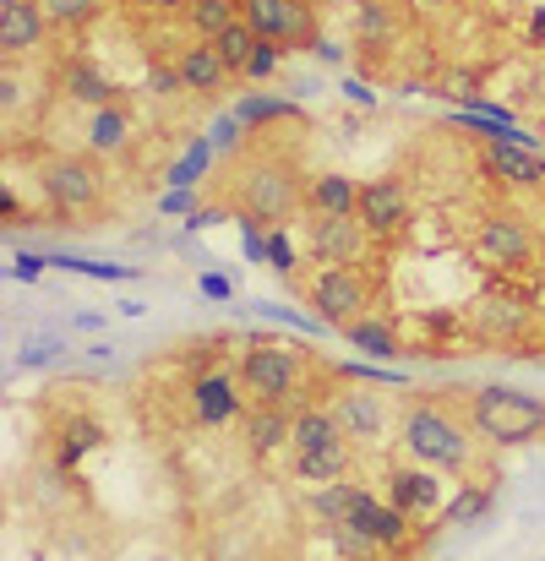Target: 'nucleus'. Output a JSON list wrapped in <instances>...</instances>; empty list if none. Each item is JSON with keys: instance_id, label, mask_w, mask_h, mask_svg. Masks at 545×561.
<instances>
[{"instance_id": "f257e3e1", "label": "nucleus", "mask_w": 545, "mask_h": 561, "mask_svg": "<svg viewBox=\"0 0 545 561\" xmlns=\"http://www.w3.org/2000/svg\"><path fill=\"white\" fill-rule=\"evenodd\" d=\"M475 425H458L436 398H409L398 414V447L409 463H425L436 474H469L475 469Z\"/></svg>"}, {"instance_id": "f03ea898", "label": "nucleus", "mask_w": 545, "mask_h": 561, "mask_svg": "<svg viewBox=\"0 0 545 561\" xmlns=\"http://www.w3.org/2000/svg\"><path fill=\"white\" fill-rule=\"evenodd\" d=\"M464 414H469L475 436L491 442V447H524V442H541L545 436V398L541 392H524V387H508V381L475 387Z\"/></svg>"}, {"instance_id": "7ed1b4c3", "label": "nucleus", "mask_w": 545, "mask_h": 561, "mask_svg": "<svg viewBox=\"0 0 545 561\" xmlns=\"http://www.w3.org/2000/svg\"><path fill=\"white\" fill-rule=\"evenodd\" d=\"M240 207L257 213L262 224H289L295 213H306V175L284 153L251 159L240 170Z\"/></svg>"}, {"instance_id": "20e7f679", "label": "nucleus", "mask_w": 545, "mask_h": 561, "mask_svg": "<svg viewBox=\"0 0 545 561\" xmlns=\"http://www.w3.org/2000/svg\"><path fill=\"white\" fill-rule=\"evenodd\" d=\"M240 387L251 403L295 409L306 392V350L300 344H251L240 360Z\"/></svg>"}, {"instance_id": "39448f33", "label": "nucleus", "mask_w": 545, "mask_h": 561, "mask_svg": "<svg viewBox=\"0 0 545 561\" xmlns=\"http://www.w3.org/2000/svg\"><path fill=\"white\" fill-rule=\"evenodd\" d=\"M38 191L55 218H82L104 207V170L93 164V153H49L38 164Z\"/></svg>"}, {"instance_id": "423d86ee", "label": "nucleus", "mask_w": 545, "mask_h": 561, "mask_svg": "<svg viewBox=\"0 0 545 561\" xmlns=\"http://www.w3.org/2000/svg\"><path fill=\"white\" fill-rule=\"evenodd\" d=\"M306 306L328 333H344L350 322H361L371 311V278L361 267H317L306 284Z\"/></svg>"}, {"instance_id": "0eeeda50", "label": "nucleus", "mask_w": 545, "mask_h": 561, "mask_svg": "<svg viewBox=\"0 0 545 561\" xmlns=\"http://www.w3.org/2000/svg\"><path fill=\"white\" fill-rule=\"evenodd\" d=\"M333 414H339V425L355 447H382L387 436H398L404 403H393V392H382L371 381H350V387L333 392Z\"/></svg>"}, {"instance_id": "6e6552de", "label": "nucleus", "mask_w": 545, "mask_h": 561, "mask_svg": "<svg viewBox=\"0 0 545 561\" xmlns=\"http://www.w3.org/2000/svg\"><path fill=\"white\" fill-rule=\"evenodd\" d=\"M475 262L491 267V273H513V267H530L535 262V229L519 218V213H486L475 224V240H469Z\"/></svg>"}, {"instance_id": "1a4fd4ad", "label": "nucleus", "mask_w": 545, "mask_h": 561, "mask_svg": "<svg viewBox=\"0 0 545 561\" xmlns=\"http://www.w3.org/2000/svg\"><path fill=\"white\" fill-rule=\"evenodd\" d=\"M333 529H339V524H333ZM344 529H355L376 557H404L409 540H415V518H404L387 496H371L365 485H355V502H350Z\"/></svg>"}, {"instance_id": "9d476101", "label": "nucleus", "mask_w": 545, "mask_h": 561, "mask_svg": "<svg viewBox=\"0 0 545 561\" xmlns=\"http://www.w3.org/2000/svg\"><path fill=\"white\" fill-rule=\"evenodd\" d=\"M246 22L257 27V38L284 44V49L317 44V16L306 0H246Z\"/></svg>"}, {"instance_id": "9b49d317", "label": "nucleus", "mask_w": 545, "mask_h": 561, "mask_svg": "<svg viewBox=\"0 0 545 561\" xmlns=\"http://www.w3.org/2000/svg\"><path fill=\"white\" fill-rule=\"evenodd\" d=\"M306 245H311V262H322V267H355L361 251L371 245V229H365L361 218L306 213Z\"/></svg>"}, {"instance_id": "f8f14e48", "label": "nucleus", "mask_w": 545, "mask_h": 561, "mask_svg": "<svg viewBox=\"0 0 545 561\" xmlns=\"http://www.w3.org/2000/svg\"><path fill=\"white\" fill-rule=\"evenodd\" d=\"M382 496H387L404 518H415V524H425L431 513H442V480H436V469H425V463H393V469L382 474Z\"/></svg>"}, {"instance_id": "ddd939ff", "label": "nucleus", "mask_w": 545, "mask_h": 561, "mask_svg": "<svg viewBox=\"0 0 545 561\" xmlns=\"http://www.w3.org/2000/svg\"><path fill=\"white\" fill-rule=\"evenodd\" d=\"M355 218L371 229V240H393V234H404V229H409L415 202H409L404 181L382 175V181H365L361 186V213H355Z\"/></svg>"}, {"instance_id": "4468645a", "label": "nucleus", "mask_w": 545, "mask_h": 561, "mask_svg": "<svg viewBox=\"0 0 545 561\" xmlns=\"http://www.w3.org/2000/svg\"><path fill=\"white\" fill-rule=\"evenodd\" d=\"M185 392H191V420H196L202 431H224L229 420L246 414V409H240V392H246V387L229 371H196Z\"/></svg>"}, {"instance_id": "2eb2a0df", "label": "nucleus", "mask_w": 545, "mask_h": 561, "mask_svg": "<svg viewBox=\"0 0 545 561\" xmlns=\"http://www.w3.org/2000/svg\"><path fill=\"white\" fill-rule=\"evenodd\" d=\"M289 431H295V409H279V403H251L240 414V442H246V458H273L289 447Z\"/></svg>"}, {"instance_id": "dca6fc26", "label": "nucleus", "mask_w": 545, "mask_h": 561, "mask_svg": "<svg viewBox=\"0 0 545 561\" xmlns=\"http://www.w3.org/2000/svg\"><path fill=\"white\" fill-rule=\"evenodd\" d=\"M49 33V16L38 0H0V60L33 55Z\"/></svg>"}, {"instance_id": "f3484780", "label": "nucleus", "mask_w": 545, "mask_h": 561, "mask_svg": "<svg viewBox=\"0 0 545 561\" xmlns=\"http://www.w3.org/2000/svg\"><path fill=\"white\" fill-rule=\"evenodd\" d=\"M350 442L339 414H333V398H300L295 403V431H289V453H311V447H339Z\"/></svg>"}, {"instance_id": "a211bd4d", "label": "nucleus", "mask_w": 545, "mask_h": 561, "mask_svg": "<svg viewBox=\"0 0 545 561\" xmlns=\"http://www.w3.org/2000/svg\"><path fill=\"white\" fill-rule=\"evenodd\" d=\"M175 71H181L185 93H196V99H207V93H218L235 71L224 66V55H218V44H207V38H196V44H181V55H175Z\"/></svg>"}, {"instance_id": "6ab92c4d", "label": "nucleus", "mask_w": 545, "mask_h": 561, "mask_svg": "<svg viewBox=\"0 0 545 561\" xmlns=\"http://www.w3.org/2000/svg\"><path fill=\"white\" fill-rule=\"evenodd\" d=\"M99 447H110V431L93 420V414H66L60 425H55V469L60 474H71L88 453H99Z\"/></svg>"}, {"instance_id": "aec40b11", "label": "nucleus", "mask_w": 545, "mask_h": 561, "mask_svg": "<svg viewBox=\"0 0 545 561\" xmlns=\"http://www.w3.org/2000/svg\"><path fill=\"white\" fill-rule=\"evenodd\" d=\"M486 170L502 175L508 186H545V153L541 148H524V142H486Z\"/></svg>"}, {"instance_id": "412c9836", "label": "nucleus", "mask_w": 545, "mask_h": 561, "mask_svg": "<svg viewBox=\"0 0 545 561\" xmlns=\"http://www.w3.org/2000/svg\"><path fill=\"white\" fill-rule=\"evenodd\" d=\"M355 469V442H339V447H311V453H289V474L311 491V485H333V480H350Z\"/></svg>"}, {"instance_id": "4be33fe9", "label": "nucleus", "mask_w": 545, "mask_h": 561, "mask_svg": "<svg viewBox=\"0 0 545 561\" xmlns=\"http://www.w3.org/2000/svg\"><path fill=\"white\" fill-rule=\"evenodd\" d=\"M60 93L71 104H88V110H104V104H121V88L93 66V60H60Z\"/></svg>"}, {"instance_id": "5701e85b", "label": "nucleus", "mask_w": 545, "mask_h": 561, "mask_svg": "<svg viewBox=\"0 0 545 561\" xmlns=\"http://www.w3.org/2000/svg\"><path fill=\"white\" fill-rule=\"evenodd\" d=\"M306 213H322V218H355L361 213V186L339 170H322V175H306Z\"/></svg>"}, {"instance_id": "b1692460", "label": "nucleus", "mask_w": 545, "mask_h": 561, "mask_svg": "<svg viewBox=\"0 0 545 561\" xmlns=\"http://www.w3.org/2000/svg\"><path fill=\"white\" fill-rule=\"evenodd\" d=\"M132 148V115L121 104L88 110V153L93 159H121Z\"/></svg>"}, {"instance_id": "393cba45", "label": "nucleus", "mask_w": 545, "mask_h": 561, "mask_svg": "<svg viewBox=\"0 0 545 561\" xmlns=\"http://www.w3.org/2000/svg\"><path fill=\"white\" fill-rule=\"evenodd\" d=\"M344 344H350L355 355H365V360H398V355H404L398 328H393L387 317H376V311H365L361 322L344 328Z\"/></svg>"}, {"instance_id": "a878e982", "label": "nucleus", "mask_w": 545, "mask_h": 561, "mask_svg": "<svg viewBox=\"0 0 545 561\" xmlns=\"http://www.w3.org/2000/svg\"><path fill=\"white\" fill-rule=\"evenodd\" d=\"M235 121H240L246 131H262V126L300 121V104H295V99H284V93H262V88H251V93H240V99H235Z\"/></svg>"}, {"instance_id": "bb28decb", "label": "nucleus", "mask_w": 545, "mask_h": 561, "mask_svg": "<svg viewBox=\"0 0 545 561\" xmlns=\"http://www.w3.org/2000/svg\"><path fill=\"white\" fill-rule=\"evenodd\" d=\"M181 16H185V27H191L196 38H207V44H213L224 27H235V22L246 16V0H191Z\"/></svg>"}, {"instance_id": "cd10ccee", "label": "nucleus", "mask_w": 545, "mask_h": 561, "mask_svg": "<svg viewBox=\"0 0 545 561\" xmlns=\"http://www.w3.org/2000/svg\"><path fill=\"white\" fill-rule=\"evenodd\" d=\"M213 159H218V148L207 142V131L202 137H191L185 142V153L164 170V186H181V191H196L202 181H207V170H213Z\"/></svg>"}, {"instance_id": "c85d7f7f", "label": "nucleus", "mask_w": 545, "mask_h": 561, "mask_svg": "<svg viewBox=\"0 0 545 561\" xmlns=\"http://www.w3.org/2000/svg\"><path fill=\"white\" fill-rule=\"evenodd\" d=\"M475 328L486 339H519L524 333V306L519 300H480L475 306Z\"/></svg>"}, {"instance_id": "c756f323", "label": "nucleus", "mask_w": 545, "mask_h": 561, "mask_svg": "<svg viewBox=\"0 0 545 561\" xmlns=\"http://www.w3.org/2000/svg\"><path fill=\"white\" fill-rule=\"evenodd\" d=\"M213 44H218V55H224V66H229V71L240 77V71H246V60L257 55V44H262V38H257V27H251V22L240 16V22H235V27H224V33H218Z\"/></svg>"}, {"instance_id": "7c9ffc66", "label": "nucleus", "mask_w": 545, "mask_h": 561, "mask_svg": "<svg viewBox=\"0 0 545 561\" xmlns=\"http://www.w3.org/2000/svg\"><path fill=\"white\" fill-rule=\"evenodd\" d=\"M491 502H497V491H491V485H464V491L447 502V513H442V518H447L453 529H469V524H480V518L491 513Z\"/></svg>"}, {"instance_id": "2f4dec72", "label": "nucleus", "mask_w": 545, "mask_h": 561, "mask_svg": "<svg viewBox=\"0 0 545 561\" xmlns=\"http://www.w3.org/2000/svg\"><path fill=\"white\" fill-rule=\"evenodd\" d=\"M38 5H44L49 27H60V33H82L104 11V0H38Z\"/></svg>"}, {"instance_id": "473e14b6", "label": "nucleus", "mask_w": 545, "mask_h": 561, "mask_svg": "<svg viewBox=\"0 0 545 561\" xmlns=\"http://www.w3.org/2000/svg\"><path fill=\"white\" fill-rule=\"evenodd\" d=\"M268 273H279L284 284L300 273V251H295V240H289V229H284V224H273V229H268Z\"/></svg>"}, {"instance_id": "72a5a7b5", "label": "nucleus", "mask_w": 545, "mask_h": 561, "mask_svg": "<svg viewBox=\"0 0 545 561\" xmlns=\"http://www.w3.org/2000/svg\"><path fill=\"white\" fill-rule=\"evenodd\" d=\"M355 27H361V38H371V44H387V38H393V11H387L382 0H361Z\"/></svg>"}, {"instance_id": "f704fd0d", "label": "nucleus", "mask_w": 545, "mask_h": 561, "mask_svg": "<svg viewBox=\"0 0 545 561\" xmlns=\"http://www.w3.org/2000/svg\"><path fill=\"white\" fill-rule=\"evenodd\" d=\"M284 55H289L284 44H268V38H262V44H257V55L246 60V71H240V82H268V77H273V71L284 66Z\"/></svg>"}, {"instance_id": "c9c22d12", "label": "nucleus", "mask_w": 545, "mask_h": 561, "mask_svg": "<svg viewBox=\"0 0 545 561\" xmlns=\"http://www.w3.org/2000/svg\"><path fill=\"white\" fill-rule=\"evenodd\" d=\"M66 355V339H38V344H27L22 355H16V366L22 371H44V366H55Z\"/></svg>"}, {"instance_id": "e433bc0d", "label": "nucleus", "mask_w": 545, "mask_h": 561, "mask_svg": "<svg viewBox=\"0 0 545 561\" xmlns=\"http://www.w3.org/2000/svg\"><path fill=\"white\" fill-rule=\"evenodd\" d=\"M240 137H246V126L235 121V110H229V115H218V121L207 126V142H213L218 153H235V148H240Z\"/></svg>"}, {"instance_id": "4c0bfd02", "label": "nucleus", "mask_w": 545, "mask_h": 561, "mask_svg": "<svg viewBox=\"0 0 545 561\" xmlns=\"http://www.w3.org/2000/svg\"><path fill=\"white\" fill-rule=\"evenodd\" d=\"M202 202H196V191H181V186H164L159 191V213L164 218H191Z\"/></svg>"}, {"instance_id": "58836bf2", "label": "nucleus", "mask_w": 545, "mask_h": 561, "mask_svg": "<svg viewBox=\"0 0 545 561\" xmlns=\"http://www.w3.org/2000/svg\"><path fill=\"white\" fill-rule=\"evenodd\" d=\"M148 93H159V99H175V93H185L181 71H175V66H154V71H148Z\"/></svg>"}, {"instance_id": "ea45409f", "label": "nucleus", "mask_w": 545, "mask_h": 561, "mask_svg": "<svg viewBox=\"0 0 545 561\" xmlns=\"http://www.w3.org/2000/svg\"><path fill=\"white\" fill-rule=\"evenodd\" d=\"M16 104H22V77H16V60H5V71H0V110L16 115Z\"/></svg>"}, {"instance_id": "a19ab883", "label": "nucleus", "mask_w": 545, "mask_h": 561, "mask_svg": "<svg viewBox=\"0 0 545 561\" xmlns=\"http://www.w3.org/2000/svg\"><path fill=\"white\" fill-rule=\"evenodd\" d=\"M44 267H49V256H38V251H16L11 256V278H22V284H33Z\"/></svg>"}, {"instance_id": "79ce46f5", "label": "nucleus", "mask_w": 545, "mask_h": 561, "mask_svg": "<svg viewBox=\"0 0 545 561\" xmlns=\"http://www.w3.org/2000/svg\"><path fill=\"white\" fill-rule=\"evenodd\" d=\"M196 289H202L207 300H218V306H229V300H235V284H229L224 273H196Z\"/></svg>"}, {"instance_id": "37998d69", "label": "nucleus", "mask_w": 545, "mask_h": 561, "mask_svg": "<svg viewBox=\"0 0 545 561\" xmlns=\"http://www.w3.org/2000/svg\"><path fill=\"white\" fill-rule=\"evenodd\" d=\"M224 218H235V213H229V207H196V213L185 218V229L196 234V229H213V224H224Z\"/></svg>"}, {"instance_id": "c03bdc74", "label": "nucleus", "mask_w": 545, "mask_h": 561, "mask_svg": "<svg viewBox=\"0 0 545 561\" xmlns=\"http://www.w3.org/2000/svg\"><path fill=\"white\" fill-rule=\"evenodd\" d=\"M126 5H137V11H154V16H170V11H185L191 0H126Z\"/></svg>"}, {"instance_id": "a18cd8bd", "label": "nucleus", "mask_w": 545, "mask_h": 561, "mask_svg": "<svg viewBox=\"0 0 545 561\" xmlns=\"http://www.w3.org/2000/svg\"><path fill=\"white\" fill-rule=\"evenodd\" d=\"M311 55H317L322 66H344V60H350V55H344L339 44H328V38H317V44H311Z\"/></svg>"}, {"instance_id": "49530a36", "label": "nucleus", "mask_w": 545, "mask_h": 561, "mask_svg": "<svg viewBox=\"0 0 545 561\" xmlns=\"http://www.w3.org/2000/svg\"><path fill=\"white\" fill-rule=\"evenodd\" d=\"M344 93H350V104H376V93H371L365 82H355V77L344 82Z\"/></svg>"}, {"instance_id": "de8ad7c7", "label": "nucleus", "mask_w": 545, "mask_h": 561, "mask_svg": "<svg viewBox=\"0 0 545 561\" xmlns=\"http://www.w3.org/2000/svg\"><path fill=\"white\" fill-rule=\"evenodd\" d=\"M71 328H77V333H99V328H104V317H93V311H82V317H71Z\"/></svg>"}, {"instance_id": "09e8293b", "label": "nucleus", "mask_w": 545, "mask_h": 561, "mask_svg": "<svg viewBox=\"0 0 545 561\" xmlns=\"http://www.w3.org/2000/svg\"><path fill=\"white\" fill-rule=\"evenodd\" d=\"M530 44H545V5L535 11V22H530Z\"/></svg>"}, {"instance_id": "8fccbe9b", "label": "nucleus", "mask_w": 545, "mask_h": 561, "mask_svg": "<svg viewBox=\"0 0 545 561\" xmlns=\"http://www.w3.org/2000/svg\"><path fill=\"white\" fill-rule=\"evenodd\" d=\"M0 213H5V218H16V213H22V207H16V191H0Z\"/></svg>"}, {"instance_id": "3c124183", "label": "nucleus", "mask_w": 545, "mask_h": 561, "mask_svg": "<svg viewBox=\"0 0 545 561\" xmlns=\"http://www.w3.org/2000/svg\"><path fill=\"white\" fill-rule=\"evenodd\" d=\"M415 5H420V11H447L453 0H415Z\"/></svg>"}]
</instances>
